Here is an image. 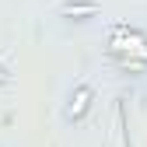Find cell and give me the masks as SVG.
<instances>
[{
    "instance_id": "6da1fadb",
    "label": "cell",
    "mask_w": 147,
    "mask_h": 147,
    "mask_svg": "<svg viewBox=\"0 0 147 147\" xmlns=\"http://www.w3.org/2000/svg\"><path fill=\"white\" fill-rule=\"evenodd\" d=\"M91 102H95V88L88 81H77L74 91L67 95V105H63V119L67 123H81L88 112H91Z\"/></svg>"
},
{
    "instance_id": "7a4b0ae2",
    "label": "cell",
    "mask_w": 147,
    "mask_h": 147,
    "mask_svg": "<svg viewBox=\"0 0 147 147\" xmlns=\"http://www.w3.org/2000/svg\"><path fill=\"white\" fill-rule=\"evenodd\" d=\"M70 14H77L74 21H84L81 14L95 18V14H98V4H95V0H77V4H63V7H60V18H67V21H70Z\"/></svg>"
}]
</instances>
